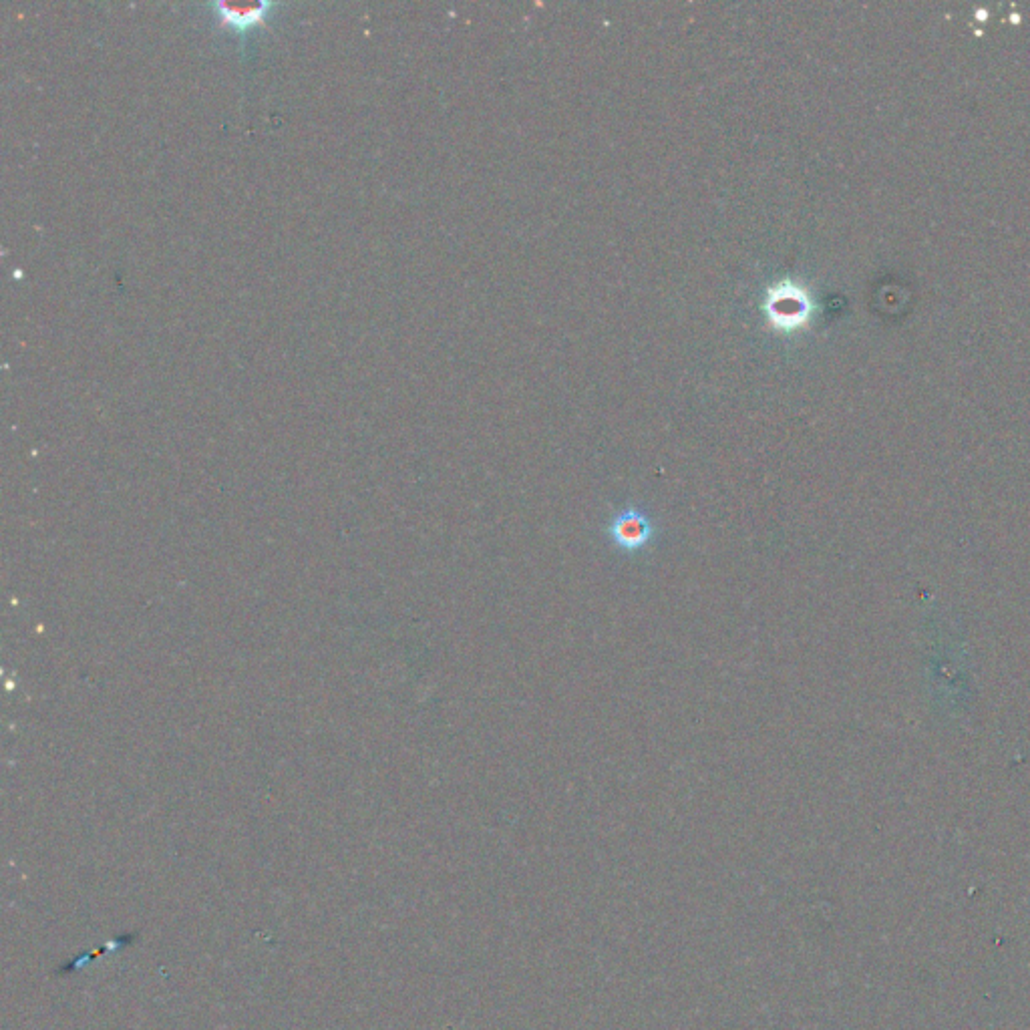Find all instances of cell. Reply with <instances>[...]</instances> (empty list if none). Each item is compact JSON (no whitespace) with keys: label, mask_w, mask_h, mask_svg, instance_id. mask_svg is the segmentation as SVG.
<instances>
[{"label":"cell","mask_w":1030,"mask_h":1030,"mask_svg":"<svg viewBox=\"0 0 1030 1030\" xmlns=\"http://www.w3.org/2000/svg\"><path fill=\"white\" fill-rule=\"evenodd\" d=\"M606 534L618 552L636 554L654 542L656 524L646 509L624 507L608 522Z\"/></svg>","instance_id":"cell-1"},{"label":"cell","mask_w":1030,"mask_h":1030,"mask_svg":"<svg viewBox=\"0 0 1030 1030\" xmlns=\"http://www.w3.org/2000/svg\"><path fill=\"white\" fill-rule=\"evenodd\" d=\"M274 7L276 5L266 3V0H258V3H254V5H232V3H226V0L216 3L220 21L236 31H246L254 25H262L266 21V15Z\"/></svg>","instance_id":"cell-2"}]
</instances>
